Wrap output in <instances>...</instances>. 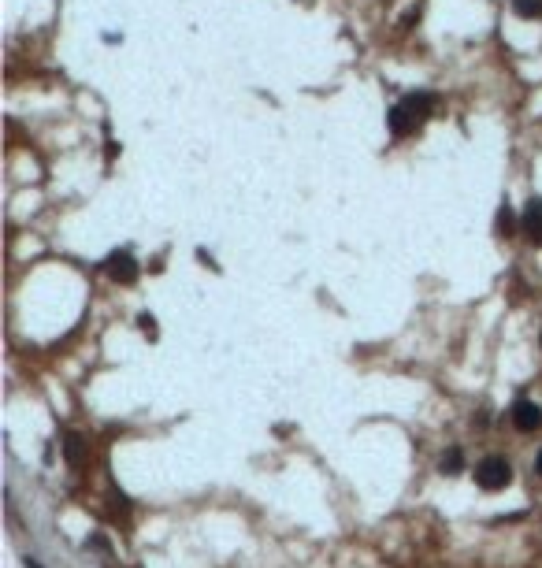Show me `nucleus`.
Wrapping results in <instances>:
<instances>
[{"instance_id": "1", "label": "nucleus", "mask_w": 542, "mask_h": 568, "mask_svg": "<svg viewBox=\"0 0 542 568\" xmlns=\"http://www.w3.org/2000/svg\"><path fill=\"white\" fill-rule=\"evenodd\" d=\"M509 479H512V464L498 453L483 457V461L475 464V483H479L483 490H501V487H509Z\"/></svg>"}, {"instance_id": "2", "label": "nucleus", "mask_w": 542, "mask_h": 568, "mask_svg": "<svg viewBox=\"0 0 542 568\" xmlns=\"http://www.w3.org/2000/svg\"><path fill=\"white\" fill-rule=\"evenodd\" d=\"M104 268H108V275H112L115 282H134L137 279V260H134L131 249H115L104 260Z\"/></svg>"}, {"instance_id": "3", "label": "nucleus", "mask_w": 542, "mask_h": 568, "mask_svg": "<svg viewBox=\"0 0 542 568\" xmlns=\"http://www.w3.org/2000/svg\"><path fill=\"white\" fill-rule=\"evenodd\" d=\"M512 424H517V431H535V427L542 424V409L535 405V401L520 398L517 405H512Z\"/></svg>"}, {"instance_id": "4", "label": "nucleus", "mask_w": 542, "mask_h": 568, "mask_svg": "<svg viewBox=\"0 0 542 568\" xmlns=\"http://www.w3.org/2000/svg\"><path fill=\"white\" fill-rule=\"evenodd\" d=\"M387 119H390V130H394V134H409V130H416V123H420V119L412 115L405 104H394Z\"/></svg>"}, {"instance_id": "5", "label": "nucleus", "mask_w": 542, "mask_h": 568, "mask_svg": "<svg viewBox=\"0 0 542 568\" xmlns=\"http://www.w3.org/2000/svg\"><path fill=\"white\" fill-rule=\"evenodd\" d=\"M523 231L531 234V242H542V201H528V208H523Z\"/></svg>"}, {"instance_id": "6", "label": "nucleus", "mask_w": 542, "mask_h": 568, "mask_svg": "<svg viewBox=\"0 0 542 568\" xmlns=\"http://www.w3.org/2000/svg\"><path fill=\"white\" fill-rule=\"evenodd\" d=\"M431 100H435L431 93H409L405 100H401V104H405V108H409V112L416 115V119H424V115L431 112Z\"/></svg>"}, {"instance_id": "7", "label": "nucleus", "mask_w": 542, "mask_h": 568, "mask_svg": "<svg viewBox=\"0 0 542 568\" xmlns=\"http://www.w3.org/2000/svg\"><path fill=\"white\" fill-rule=\"evenodd\" d=\"M63 446H67V461H71V464H82V461H86V446H82L78 435H63Z\"/></svg>"}, {"instance_id": "8", "label": "nucleus", "mask_w": 542, "mask_h": 568, "mask_svg": "<svg viewBox=\"0 0 542 568\" xmlns=\"http://www.w3.org/2000/svg\"><path fill=\"white\" fill-rule=\"evenodd\" d=\"M512 8H517V15H523V19H539L542 15V0H512Z\"/></svg>"}, {"instance_id": "9", "label": "nucleus", "mask_w": 542, "mask_h": 568, "mask_svg": "<svg viewBox=\"0 0 542 568\" xmlns=\"http://www.w3.org/2000/svg\"><path fill=\"white\" fill-rule=\"evenodd\" d=\"M461 464H464V461H461V450H449V453L442 457V472H446V475H457V472H461Z\"/></svg>"}, {"instance_id": "10", "label": "nucleus", "mask_w": 542, "mask_h": 568, "mask_svg": "<svg viewBox=\"0 0 542 568\" xmlns=\"http://www.w3.org/2000/svg\"><path fill=\"white\" fill-rule=\"evenodd\" d=\"M498 227H501V231H505V234H509V231H512V227H517V216H512V212H509V205H505V208H501V216H498Z\"/></svg>"}, {"instance_id": "11", "label": "nucleus", "mask_w": 542, "mask_h": 568, "mask_svg": "<svg viewBox=\"0 0 542 568\" xmlns=\"http://www.w3.org/2000/svg\"><path fill=\"white\" fill-rule=\"evenodd\" d=\"M535 472H539V475H542V453H539V457H535Z\"/></svg>"}, {"instance_id": "12", "label": "nucleus", "mask_w": 542, "mask_h": 568, "mask_svg": "<svg viewBox=\"0 0 542 568\" xmlns=\"http://www.w3.org/2000/svg\"><path fill=\"white\" fill-rule=\"evenodd\" d=\"M26 565H30V568H41V565H38V561H34V557H26Z\"/></svg>"}]
</instances>
